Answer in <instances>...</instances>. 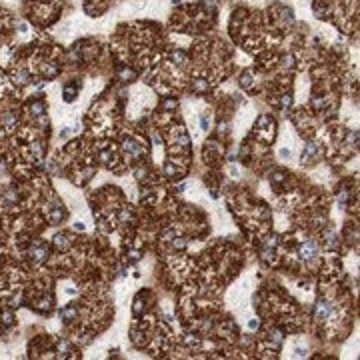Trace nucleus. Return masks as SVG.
Returning <instances> with one entry per match:
<instances>
[{
	"label": "nucleus",
	"mask_w": 360,
	"mask_h": 360,
	"mask_svg": "<svg viewBox=\"0 0 360 360\" xmlns=\"http://www.w3.org/2000/svg\"><path fill=\"white\" fill-rule=\"evenodd\" d=\"M300 254H302V258H312L316 254V246L314 242H306L302 248H300Z\"/></svg>",
	"instance_id": "nucleus-1"
}]
</instances>
